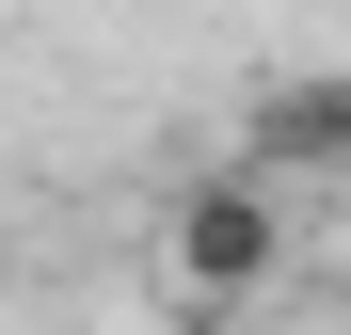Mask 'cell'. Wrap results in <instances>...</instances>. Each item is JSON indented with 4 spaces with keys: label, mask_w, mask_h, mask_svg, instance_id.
<instances>
[{
    "label": "cell",
    "mask_w": 351,
    "mask_h": 335,
    "mask_svg": "<svg viewBox=\"0 0 351 335\" xmlns=\"http://www.w3.org/2000/svg\"><path fill=\"white\" fill-rule=\"evenodd\" d=\"M271 256H287V192H271V176L223 160L208 192H176V288H192V303H256Z\"/></svg>",
    "instance_id": "obj_1"
},
{
    "label": "cell",
    "mask_w": 351,
    "mask_h": 335,
    "mask_svg": "<svg viewBox=\"0 0 351 335\" xmlns=\"http://www.w3.org/2000/svg\"><path fill=\"white\" fill-rule=\"evenodd\" d=\"M240 176H351V64H319V80H271L256 112H240Z\"/></svg>",
    "instance_id": "obj_2"
}]
</instances>
